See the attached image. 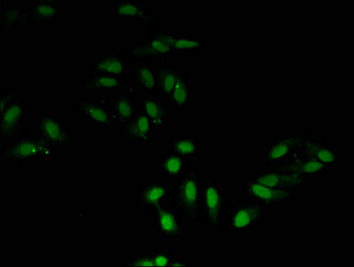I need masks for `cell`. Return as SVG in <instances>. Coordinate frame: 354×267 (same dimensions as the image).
I'll use <instances>...</instances> for the list:
<instances>
[{
	"label": "cell",
	"instance_id": "603a6c76",
	"mask_svg": "<svg viewBox=\"0 0 354 267\" xmlns=\"http://www.w3.org/2000/svg\"><path fill=\"white\" fill-rule=\"evenodd\" d=\"M139 107L136 104V98H133L129 91H120L118 93L113 100V111L118 127L125 125L132 119Z\"/></svg>",
	"mask_w": 354,
	"mask_h": 267
},
{
	"label": "cell",
	"instance_id": "ac0fdd59",
	"mask_svg": "<svg viewBox=\"0 0 354 267\" xmlns=\"http://www.w3.org/2000/svg\"><path fill=\"white\" fill-rule=\"evenodd\" d=\"M15 27L30 29L27 11L15 0H0V30L1 36L11 32Z\"/></svg>",
	"mask_w": 354,
	"mask_h": 267
},
{
	"label": "cell",
	"instance_id": "ffe728a7",
	"mask_svg": "<svg viewBox=\"0 0 354 267\" xmlns=\"http://www.w3.org/2000/svg\"><path fill=\"white\" fill-rule=\"evenodd\" d=\"M30 26H43L53 21H63L65 8L58 6L57 2L48 0H36L34 6L27 10Z\"/></svg>",
	"mask_w": 354,
	"mask_h": 267
},
{
	"label": "cell",
	"instance_id": "5b68a950",
	"mask_svg": "<svg viewBox=\"0 0 354 267\" xmlns=\"http://www.w3.org/2000/svg\"><path fill=\"white\" fill-rule=\"evenodd\" d=\"M271 209V207L259 201L245 199L241 204H236L232 201L226 210L228 219L225 222V232H227L229 230L232 234L237 235L246 232H250L257 225L263 222L265 216Z\"/></svg>",
	"mask_w": 354,
	"mask_h": 267
},
{
	"label": "cell",
	"instance_id": "52a82bcc",
	"mask_svg": "<svg viewBox=\"0 0 354 267\" xmlns=\"http://www.w3.org/2000/svg\"><path fill=\"white\" fill-rule=\"evenodd\" d=\"M312 138L307 134L300 133L299 129L286 136H278L263 151V163L269 169L283 165Z\"/></svg>",
	"mask_w": 354,
	"mask_h": 267
},
{
	"label": "cell",
	"instance_id": "83f0119b",
	"mask_svg": "<svg viewBox=\"0 0 354 267\" xmlns=\"http://www.w3.org/2000/svg\"><path fill=\"white\" fill-rule=\"evenodd\" d=\"M171 153L184 157L200 156V141L195 135L174 136L170 142Z\"/></svg>",
	"mask_w": 354,
	"mask_h": 267
},
{
	"label": "cell",
	"instance_id": "ba28073f",
	"mask_svg": "<svg viewBox=\"0 0 354 267\" xmlns=\"http://www.w3.org/2000/svg\"><path fill=\"white\" fill-rule=\"evenodd\" d=\"M73 109L82 115L86 121L97 129H117L113 111V100L99 98V95H93L89 100L77 99L73 102Z\"/></svg>",
	"mask_w": 354,
	"mask_h": 267
},
{
	"label": "cell",
	"instance_id": "4316f807",
	"mask_svg": "<svg viewBox=\"0 0 354 267\" xmlns=\"http://www.w3.org/2000/svg\"><path fill=\"white\" fill-rule=\"evenodd\" d=\"M187 157L174 153L163 154L162 159L158 163L156 169L163 174L165 178L179 179L187 169L186 167Z\"/></svg>",
	"mask_w": 354,
	"mask_h": 267
},
{
	"label": "cell",
	"instance_id": "f546056e",
	"mask_svg": "<svg viewBox=\"0 0 354 267\" xmlns=\"http://www.w3.org/2000/svg\"><path fill=\"white\" fill-rule=\"evenodd\" d=\"M174 49L179 55L183 52H200L201 50V36H179L174 43Z\"/></svg>",
	"mask_w": 354,
	"mask_h": 267
},
{
	"label": "cell",
	"instance_id": "44dd1931",
	"mask_svg": "<svg viewBox=\"0 0 354 267\" xmlns=\"http://www.w3.org/2000/svg\"><path fill=\"white\" fill-rule=\"evenodd\" d=\"M129 57L120 53H107L91 64V73L109 74L129 80Z\"/></svg>",
	"mask_w": 354,
	"mask_h": 267
},
{
	"label": "cell",
	"instance_id": "7c38bea8",
	"mask_svg": "<svg viewBox=\"0 0 354 267\" xmlns=\"http://www.w3.org/2000/svg\"><path fill=\"white\" fill-rule=\"evenodd\" d=\"M120 129L124 139L139 142L141 150L157 141L158 136H160L152 127L145 111L140 107L135 116L125 125L120 127Z\"/></svg>",
	"mask_w": 354,
	"mask_h": 267
},
{
	"label": "cell",
	"instance_id": "d4e9b609",
	"mask_svg": "<svg viewBox=\"0 0 354 267\" xmlns=\"http://www.w3.org/2000/svg\"><path fill=\"white\" fill-rule=\"evenodd\" d=\"M303 153L319 163L334 165L339 163V155L335 153L327 141H315L310 138L302 148Z\"/></svg>",
	"mask_w": 354,
	"mask_h": 267
},
{
	"label": "cell",
	"instance_id": "d6986e66",
	"mask_svg": "<svg viewBox=\"0 0 354 267\" xmlns=\"http://www.w3.org/2000/svg\"><path fill=\"white\" fill-rule=\"evenodd\" d=\"M138 107L145 111L146 116L158 135L164 132L165 126L171 120V111L167 105L166 99L160 100L151 96H142Z\"/></svg>",
	"mask_w": 354,
	"mask_h": 267
},
{
	"label": "cell",
	"instance_id": "cb8c5ba5",
	"mask_svg": "<svg viewBox=\"0 0 354 267\" xmlns=\"http://www.w3.org/2000/svg\"><path fill=\"white\" fill-rule=\"evenodd\" d=\"M194 94V77L183 73L179 82L169 95V107L183 110L191 104Z\"/></svg>",
	"mask_w": 354,
	"mask_h": 267
},
{
	"label": "cell",
	"instance_id": "e0dca14e",
	"mask_svg": "<svg viewBox=\"0 0 354 267\" xmlns=\"http://www.w3.org/2000/svg\"><path fill=\"white\" fill-rule=\"evenodd\" d=\"M129 80L109 75V74L91 73L88 79H84L79 86V92L83 94L99 95L100 93H118L126 90Z\"/></svg>",
	"mask_w": 354,
	"mask_h": 267
},
{
	"label": "cell",
	"instance_id": "4dcf8cb0",
	"mask_svg": "<svg viewBox=\"0 0 354 267\" xmlns=\"http://www.w3.org/2000/svg\"><path fill=\"white\" fill-rule=\"evenodd\" d=\"M125 266H154L151 255H138L127 259Z\"/></svg>",
	"mask_w": 354,
	"mask_h": 267
},
{
	"label": "cell",
	"instance_id": "9a60e30c",
	"mask_svg": "<svg viewBox=\"0 0 354 267\" xmlns=\"http://www.w3.org/2000/svg\"><path fill=\"white\" fill-rule=\"evenodd\" d=\"M174 185L170 182L151 181L140 186L138 191L139 206L146 212L155 211L164 206L165 201L172 198Z\"/></svg>",
	"mask_w": 354,
	"mask_h": 267
},
{
	"label": "cell",
	"instance_id": "3957f363",
	"mask_svg": "<svg viewBox=\"0 0 354 267\" xmlns=\"http://www.w3.org/2000/svg\"><path fill=\"white\" fill-rule=\"evenodd\" d=\"M150 37L147 40L142 39L141 42L133 43V48L127 54L129 62H154L158 58L165 60L171 57H178L174 43L179 34L170 29L153 28L150 30Z\"/></svg>",
	"mask_w": 354,
	"mask_h": 267
},
{
	"label": "cell",
	"instance_id": "5bb4252c",
	"mask_svg": "<svg viewBox=\"0 0 354 267\" xmlns=\"http://www.w3.org/2000/svg\"><path fill=\"white\" fill-rule=\"evenodd\" d=\"M155 228L158 235L162 236L167 241H181L187 236L188 230L185 226V220L172 208L160 207L155 211Z\"/></svg>",
	"mask_w": 354,
	"mask_h": 267
},
{
	"label": "cell",
	"instance_id": "277c9868",
	"mask_svg": "<svg viewBox=\"0 0 354 267\" xmlns=\"http://www.w3.org/2000/svg\"><path fill=\"white\" fill-rule=\"evenodd\" d=\"M17 90H2L0 95V144L14 138L23 129L28 116V104Z\"/></svg>",
	"mask_w": 354,
	"mask_h": 267
},
{
	"label": "cell",
	"instance_id": "4fadbf2b",
	"mask_svg": "<svg viewBox=\"0 0 354 267\" xmlns=\"http://www.w3.org/2000/svg\"><path fill=\"white\" fill-rule=\"evenodd\" d=\"M330 167L328 164L319 163L307 156L303 153L302 149L295 154L283 165L279 166L295 178L306 182L321 178Z\"/></svg>",
	"mask_w": 354,
	"mask_h": 267
},
{
	"label": "cell",
	"instance_id": "7402d4cb",
	"mask_svg": "<svg viewBox=\"0 0 354 267\" xmlns=\"http://www.w3.org/2000/svg\"><path fill=\"white\" fill-rule=\"evenodd\" d=\"M153 69L156 75L158 93L163 94L165 98H169L181 77V65L173 67L171 63L155 64Z\"/></svg>",
	"mask_w": 354,
	"mask_h": 267
},
{
	"label": "cell",
	"instance_id": "8992f818",
	"mask_svg": "<svg viewBox=\"0 0 354 267\" xmlns=\"http://www.w3.org/2000/svg\"><path fill=\"white\" fill-rule=\"evenodd\" d=\"M203 214L204 225L214 230L223 228V215L232 203L223 191V185L218 184L213 176H203Z\"/></svg>",
	"mask_w": 354,
	"mask_h": 267
},
{
	"label": "cell",
	"instance_id": "7a4b0ae2",
	"mask_svg": "<svg viewBox=\"0 0 354 267\" xmlns=\"http://www.w3.org/2000/svg\"><path fill=\"white\" fill-rule=\"evenodd\" d=\"M201 176L195 164H189L184 175L174 186L173 203L175 210L184 217L185 221L204 225L201 207H203V185Z\"/></svg>",
	"mask_w": 354,
	"mask_h": 267
},
{
	"label": "cell",
	"instance_id": "484cf974",
	"mask_svg": "<svg viewBox=\"0 0 354 267\" xmlns=\"http://www.w3.org/2000/svg\"><path fill=\"white\" fill-rule=\"evenodd\" d=\"M133 68L132 82L140 86L145 94H158L157 80L153 64L135 62Z\"/></svg>",
	"mask_w": 354,
	"mask_h": 267
},
{
	"label": "cell",
	"instance_id": "9c48e42d",
	"mask_svg": "<svg viewBox=\"0 0 354 267\" xmlns=\"http://www.w3.org/2000/svg\"><path fill=\"white\" fill-rule=\"evenodd\" d=\"M35 129L53 151L65 150L74 140L73 129L65 127L64 120L59 119L52 113H40L36 120Z\"/></svg>",
	"mask_w": 354,
	"mask_h": 267
},
{
	"label": "cell",
	"instance_id": "30bf717a",
	"mask_svg": "<svg viewBox=\"0 0 354 267\" xmlns=\"http://www.w3.org/2000/svg\"><path fill=\"white\" fill-rule=\"evenodd\" d=\"M113 9L115 20L138 21L150 30L160 27L158 15L146 7L145 0H115Z\"/></svg>",
	"mask_w": 354,
	"mask_h": 267
},
{
	"label": "cell",
	"instance_id": "f1b7e54d",
	"mask_svg": "<svg viewBox=\"0 0 354 267\" xmlns=\"http://www.w3.org/2000/svg\"><path fill=\"white\" fill-rule=\"evenodd\" d=\"M154 267L191 266L185 257L174 256L173 250H152L150 252Z\"/></svg>",
	"mask_w": 354,
	"mask_h": 267
},
{
	"label": "cell",
	"instance_id": "6da1fadb",
	"mask_svg": "<svg viewBox=\"0 0 354 267\" xmlns=\"http://www.w3.org/2000/svg\"><path fill=\"white\" fill-rule=\"evenodd\" d=\"M2 160L5 163L27 165L40 160L51 161L52 149L36 131L23 129L19 134L2 142Z\"/></svg>",
	"mask_w": 354,
	"mask_h": 267
},
{
	"label": "cell",
	"instance_id": "8fae6325",
	"mask_svg": "<svg viewBox=\"0 0 354 267\" xmlns=\"http://www.w3.org/2000/svg\"><path fill=\"white\" fill-rule=\"evenodd\" d=\"M241 188L245 200L259 201L271 208L284 206L295 194L293 192L270 187L250 178L241 180Z\"/></svg>",
	"mask_w": 354,
	"mask_h": 267
},
{
	"label": "cell",
	"instance_id": "2e32d148",
	"mask_svg": "<svg viewBox=\"0 0 354 267\" xmlns=\"http://www.w3.org/2000/svg\"><path fill=\"white\" fill-rule=\"evenodd\" d=\"M254 181L270 186V187L295 192L300 191L307 182L295 178L282 167H272L265 172H257L256 175L250 176Z\"/></svg>",
	"mask_w": 354,
	"mask_h": 267
}]
</instances>
